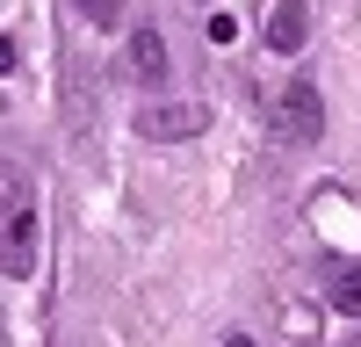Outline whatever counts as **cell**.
I'll use <instances>...</instances> for the list:
<instances>
[{
  "label": "cell",
  "instance_id": "5b68a950",
  "mask_svg": "<svg viewBox=\"0 0 361 347\" xmlns=\"http://www.w3.org/2000/svg\"><path fill=\"white\" fill-rule=\"evenodd\" d=\"M123 73H130L137 87H159V80H166V44H159V29H137V37H130Z\"/></svg>",
  "mask_w": 361,
  "mask_h": 347
},
{
  "label": "cell",
  "instance_id": "6da1fadb",
  "mask_svg": "<svg viewBox=\"0 0 361 347\" xmlns=\"http://www.w3.org/2000/svg\"><path fill=\"white\" fill-rule=\"evenodd\" d=\"M8 275L15 282L37 275V195L22 174H8Z\"/></svg>",
  "mask_w": 361,
  "mask_h": 347
},
{
  "label": "cell",
  "instance_id": "3957f363",
  "mask_svg": "<svg viewBox=\"0 0 361 347\" xmlns=\"http://www.w3.org/2000/svg\"><path fill=\"white\" fill-rule=\"evenodd\" d=\"M195 130H209L202 102H152V109H137V138H195Z\"/></svg>",
  "mask_w": 361,
  "mask_h": 347
},
{
  "label": "cell",
  "instance_id": "52a82bcc",
  "mask_svg": "<svg viewBox=\"0 0 361 347\" xmlns=\"http://www.w3.org/2000/svg\"><path fill=\"white\" fill-rule=\"evenodd\" d=\"M80 8L94 15V22H116V8H123V0H80Z\"/></svg>",
  "mask_w": 361,
  "mask_h": 347
},
{
  "label": "cell",
  "instance_id": "277c9868",
  "mask_svg": "<svg viewBox=\"0 0 361 347\" xmlns=\"http://www.w3.org/2000/svg\"><path fill=\"white\" fill-rule=\"evenodd\" d=\"M304 37H311V8H304V0H275V8H267V51L296 58Z\"/></svg>",
  "mask_w": 361,
  "mask_h": 347
},
{
  "label": "cell",
  "instance_id": "ba28073f",
  "mask_svg": "<svg viewBox=\"0 0 361 347\" xmlns=\"http://www.w3.org/2000/svg\"><path fill=\"white\" fill-rule=\"evenodd\" d=\"M224 347H253V340H246V333H231V340H224Z\"/></svg>",
  "mask_w": 361,
  "mask_h": 347
},
{
  "label": "cell",
  "instance_id": "7a4b0ae2",
  "mask_svg": "<svg viewBox=\"0 0 361 347\" xmlns=\"http://www.w3.org/2000/svg\"><path fill=\"white\" fill-rule=\"evenodd\" d=\"M275 130H282L289 145H311V138L325 130V102H318L311 80H289V87H282V102H275Z\"/></svg>",
  "mask_w": 361,
  "mask_h": 347
},
{
  "label": "cell",
  "instance_id": "8992f818",
  "mask_svg": "<svg viewBox=\"0 0 361 347\" xmlns=\"http://www.w3.org/2000/svg\"><path fill=\"white\" fill-rule=\"evenodd\" d=\"M325 304L347 311V318H361V260H340V268L325 275Z\"/></svg>",
  "mask_w": 361,
  "mask_h": 347
}]
</instances>
